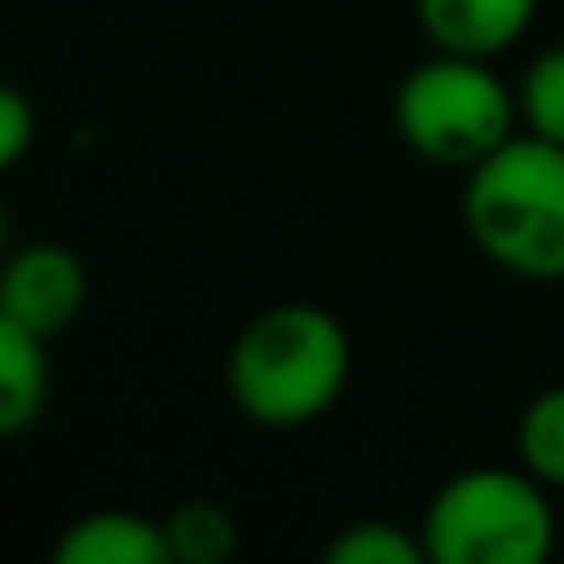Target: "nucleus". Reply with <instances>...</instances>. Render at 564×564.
Instances as JSON below:
<instances>
[{"mask_svg": "<svg viewBox=\"0 0 564 564\" xmlns=\"http://www.w3.org/2000/svg\"><path fill=\"white\" fill-rule=\"evenodd\" d=\"M228 397L248 421L292 431L332 411L351 377L347 327L327 307L282 302L238 332L228 351Z\"/></svg>", "mask_w": 564, "mask_h": 564, "instance_id": "1", "label": "nucleus"}, {"mask_svg": "<svg viewBox=\"0 0 564 564\" xmlns=\"http://www.w3.org/2000/svg\"><path fill=\"white\" fill-rule=\"evenodd\" d=\"M466 234L496 268L530 282L564 278V144L516 134L466 169Z\"/></svg>", "mask_w": 564, "mask_h": 564, "instance_id": "2", "label": "nucleus"}, {"mask_svg": "<svg viewBox=\"0 0 564 564\" xmlns=\"http://www.w3.org/2000/svg\"><path fill=\"white\" fill-rule=\"evenodd\" d=\"M421 540L436 564H540L555 550L550 486L525 466H476L431 496Z\"/></svg>", "mask_w": 564, "mask_h": 564, "instance_id": "3", "label": "nucleus"}, {"mask_svg": "<svg viewBox=\"0 0 564 564\" xmlns=\"http://www.w3.org/2000/svg\"><path fill=\"white\" fill-rule=\"evenodd\" d=\"M391 115L411 154L446 169H476L516 139L520 95H510L490 59L436 50L397 85Z\"/></svg>", "mask_w": 564, "mask_h": 564, "instance_id": "4", "label": "nucleus"}, {"mask_svg": "<svg viewBox=\"0 0 564 564\" xmlns=\"http://www.w3.org/2000/svg\"><path fill=\"white\" fill-rule=\"evenodd\" d=\"M89 273L65 243H25L0 268V322L55 341L85 312Z\"/></svg>", "mask_w": 564, "mask_h": 564, "instance_id": "5", "label": "nucleus"}, {"mask_svg": "<svg viewBox=\"0 0 564 564\" xmlns=\"http://www.w3.org/2000/svg\"><path fill=\"white\" fill-rule=\"evenodd\" d=\"M540 0H416L426 40L451 55L496 59L530 30Z\"/></svg>", "mask_w": 564, "mask_h": 564, "instance_id": "6", "label": "nucleus"}, {"mask_svg": "<svg viewBox=\"0 0 564 564\" xmlns=\"http://www.w3.org/2000/svg\"><path fill=\"white\" fill-rule=\"evenodd\" d=\"M55 564H169L164 520L134 510H89L65 525Z\"/></svg>", "mask_w": 564, "mask_h": 564, "instance_id": "7", "label": "nucleus"}, {"mask_svg": "<svg viewBox=\"0 0 564 564\" xmlns=\"http://www.w3.org/2000/svg\"><path fill=\"white\" fill-rule=\"evenodd\" d=\"M50 341L35 332L0 322V431L20 436L30 421H40L50 401Z\"/></svg>", "mask_w": 564, "mask_h": 564, "instance_id": "8", "label": "nucleus"}, {"mask_svg": "<svg viewBox=\"0 0 564 564\" xmlns=\"http://www.w3.org/2000/svg\"><path fill=\"white\" fill-rule=\"evenodd\" d=\"M164 540L178 564H224L238 555V516L218 500H184L164 516Z\"/></svg>", "mask_w": 564, "mask_h": 564, "instance_id": "9", "label": "nucleus"}, {"mask_svg": "<svg viewBox=\"0 0 564 564\" xmlns=\"http://www.w3.org/2000/svg\"><path fill=\"white\" fill-rule=\"evenodd\" d=\"M520 466L550 490H564V387H550L520 411Z\"/></svg>", "mask_w": 564, "mask_h": 564, "instance_id": "10", "label": "nucleus"}, {"mask_svg": "<svg viewBox=\"0 0 564 564\" xmlns=\"http://www.w3.org/2000/svg\"><path fill=\"white\" fill-rule=\"evenodd\" d=\"M327 564H426V540L406 535L391 520H357V525H341L337 535L322 550Z\"/></svg>", "mask_w": 564, "mask_h": 564, "instance_id": "11", "label": "nucleus"}, {"mask_svg": "<svg viewBox=\"0 0 564 564\" xmlns=\"http://www.w3.org/2000/svg\"><path fill=\"white\" fill-rule=\"evenodd\" d=\"M520 119H525V134L564 144V45H550L530 59L520 79Z\"/></svg>", "mask_w": 564, "mask_h": 564, "instance_id": "12", "label": "nucleus"}, {"mask_svg": "<svg viewBox=\"0 0 564 564\" xmlns=\"http://www.w3.org/2000/svg\"><path fill=\"white\" fill-rule=\"evenodd\" d=\"M30 139H35V109L15 85L0 89V164L15 169L25 159Z\"/></svg>", "mask_w": 564, "mask_h": 564, "instance_id": "13", "label": "nucleus"}]
</instances>
